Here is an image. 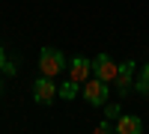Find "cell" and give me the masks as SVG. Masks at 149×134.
<instances>
[{"label":"cell","instance_id":"cell-5","mask_svg":"<svg viewBox=\"0 0 149 134\" xmlns=\"http://www.w3.org/2000/svg\"><path fill=\"white\" fill-rule=\"evenodd\" d=\"M134 69H137V63H134V60H125V63H119V75H116V92L119 95H128L131 92V87H134Z\"/></svg>","mask_w":149,"mask_h":134},{"label":"cell","instance_id":"cell-11","mask_svg":"<svg viewBox=\"0 0 149 134\" xmlns=\"http://www.w3.org/2000/svg\"><path fill=\"white\" fill-rule=\"evenodd\" d=\"M119 104H107V119H119Z\"/></svg>","mask_w":149,"mask_h":134},{"label":"cell","instance_id":"cell-2","mask_svg":"<svg viewBox=\"0 0 149 134\" xmlns=\"http://www.w3.org/2000/svg\"><path fill=\"white\" fill-rule=\"evenodd\" d=\"M57 92H60V87L54 83V78L42 75V78L33 81V99H36V104H51L57 99Z\"/></svg>","mask_w":149,"mask_h":134},{"label":"cell","instance_id":"cell-9","mask_svg":"<svg viewBox=\"0 0 149 134\" xmlns=\"http://www.w3.org/2000/svg\"><path fill=\"white\" fill-rule=\"evenodd\" d=\"M78 87H81V83L69 78V81L63 83V87H60V95H63V99H74V95H78Z\"/></svg>","mask_w":149,"mask_h":134},{"label":"cell","instance_id":"cell-3","mask_svg":"<svg viewBox=\"0 0 149 134\" xmlns=\"http://www.w3.org/2000/svg\"><path fill=\"white\" fill-rule=\"evenodd\" d=\"M84 101L93 104V107H102L107 101V83L102 78H93V81H84Z\"/></svg>","mask_w":149,"mask_h":134},{"label":"cell","instance_id":"cell-8","mask_svg":"<svg viewBox=\"0 0 149 134\" xmlns=\"http://www.w3.org/2000/svg\"><path fill=\"white\" fill-rule=\"evenodd\" d=\"M134 90H137V92H143V95H149V63L140 69L137 81H134Z\"/></svg>","mask_w":149,"mask_h":134},{"label":"cell","instance_id":"cell-12","mask_svg":"<svg viewBox=\"0 0 149 134\" xmlns=\"http://www.w3.org/2000/svg\"><path fill=\"white\" fill-rule=\"evenodd\" d=\"M0 90H3V78H0Z\"/></svg>","mask_w":149,"mask_h":134},{"label":"cell","instance_id":"cell-7","mask_svg":"<svg viewBox=\"0 0 149 134\" xmlns=\"http://www.w3.org/2000/svg\"><path fill=\"white\" fill-rule=\"evenodd\" d=\"M116 131H119V134H140V131H143V122H140L134 113H119Z\"/></svg>","mask_w":149,"mask_h":134},{"label":"cell","instance_id":"cell-6","mask_svg":"<svg viewBox=\"0 0 149 134\" xmlns=\"http://www.w3.org/2000/svg\"><path fill=\"white\" fill-rule=\"evenodd\" d=\"M90 72H93V63H90V60H84V57H74L72 63H69V78L78 81V83L90 81Z\"/></svg>","mask_w":149,"mask_h":134},{"label":"cell","instance_id":"cell-1","mask_svg":"<svg viewBox=\"0 0 149 134\" xmlns=\"http://www.w3.org/2000/svg\"><path fill=\"white\" fill-rule=\"evenodd\" d=\"M66 69H69V63H66L63 51H57V48H51V45L39 51V72H42V75L57 78L60 72H66Z\"/></svg>","mask_w":149,"mask_h":134},{"label":"cell","instance_id":"cell-4","mask_svg":"<svg viewBox=\"0 0 149 134\" xmlns=\"http://www.w3.org/2000/svg\"><path fill=\"white\" fill-rule=\"evenodd\" d=\"M93 72H95V78H102L104 83H113L116 75H119V66H116L107 54H98V57L93 60Z\"/></svg>","mask_w":149,"mask_h":134},{"label":"cell","instance_id":"cell-10","mask_svg":"<svg viewBox=\"0 0 149 134\" xmlns=\"http://www.w3.org/2000/svg\"><path fill=\"white\" fill-rule=\"evenodd\" d=\"M0 72H3V75H15V63H9V60H6V51H3V48H0Z\"/></svg>","mask_w":149,"mask_h":134}]
</instances>
